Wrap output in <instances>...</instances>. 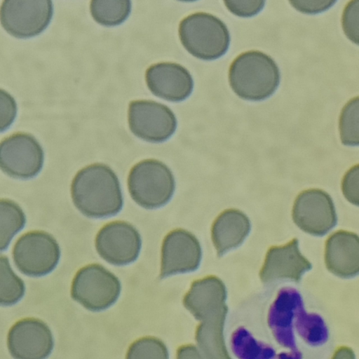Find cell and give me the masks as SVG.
<instances>
[{
    "instance_id": "1",
    "label": "cell",
    "mask_w": 359,
    "mask_h": 359,
    "mask_svg": "<svg viewBox=\"0 0 359 359\" xmlns=\"http://www.w3.org/2000/svg\"><path fill=\"white\" fill-rule=\"evenodd\" d=\"M71 191L75 206L88 217H111L123 207L117 176L103 164H93L79 171L72 181Z\"/></svg>"
},
{
    "instance_id": "2",
    "label": "cell",
    "mask_w": 359,
    "mask_h": 359,
    "mask_svg": "<svg viewBox=\"0 0 359 359\" xmlns=\"http://www.w3.org/2000/svg\"><path fill=\"white\" fill-rule=\"evenodd\" d=\"M280 72L268 55L250 50L239 55L231 63L229 83L242 99L259 101L272 95L280 83Z\"/></svg>"
},
{
    "instance_id": "3",
    "label": "cell",
    "mask_w": 359,
    "mask_h": 359,
    "mask_svg": "<svg viewBox=\"0 0 359 359\" xmlns=\"http://www.w3.org/2000/svg\"><path fill=\"white\" fill-rule=\"evenodd\" d=\"M179 36L189 53L204 60L222 57L230 43L226 25L207 13H196L184 18L180 24Z\"/></svg>"
},
{
    "instance_id": "4",
    "label": "cell",
    "mask_w": 359,
    "mask_h": 359,
    "mask_svg": "<svg viewBox=\"0 0 359 359\" xmlns=\"http://www.w3.org/2000/svg\"><path fill=\"white\" fill-rule=\"evenodd\" d=\"M128 186L133 199L140 206L154 209L163 206L175 191V179L170 170L154 159L134 165L128 175Z\"/></svg>"
},
{
    "instance_id": "5",
    "label": "cell",
    "mask_w": 359,
    "mask_h": 359,
    "mask_svg": "<svg viewBox=\"0 0 359 359\" xmlns=\"http://www.w3.org/2000/svg\"><path fill=\"white\" fill-rule=\"evenodd\" d=\"M118 278L100 264L81 269L75 275L71 294L86 309L99 311L114 304L121 292Z\"/></svg>"
},
{
    "instance_id": "6",
    "label": "cell",
    "mask_w": 359,
    "mask_h": 359,
    "mask_svg": "<svg viewBox=\"0 0 359 359\" xmlns=\"http://www.w3.org/2000/svg\"><path fill=\"white\" fill-rule=\"evenodd\" d=\"M60 257L55 238L43 231H31L21 236L13 250L14 263L24 274L39 277L51 272Z\"/></svg>"
},
{
    "instance_id": "7",
    "label": "cell",
    "mask_w": 359,
    "mask_h": 359,
    "mask_svg": "<svg viewBox=\"0 0 359 359\" xmlns=\"http://www.w3.org/2000/svg\"><path fill=\"white\" fill-rule=\"evenodd\" d=\"M53 13V3L49 0H6L1 6V22L10 34L29 38L48 27Z\"/></svg>"
},
{
    "instance_id": "8",
    "label": "cell",
    "mask_w": 359,
    "mask_h": 359,
    "mask_svg": "<svg viewBox=\"0 0 359 359\" xmlns=\"http://www.w3.org/2000/svg\"><path fill=\"white\" fill-rule=\"evenodd\" d=\"M131 132L150 142H162L176 130L177 119L167 106L152 100L130 102L128 113Z\"/></svg>"
},
{
    "instance_id": "9",
    "label": "cell",
    "mask_w": 359,
    "mask_h": 359,
    "mask_svg": "<svg viewBox=\"0 0 359 359\" xmlns=\"http://www.w3.org/2000/svg\"><path fill=\"white\" fill-rule=\"evenodd\" d=\"M43 160L41 146L29 134L15 133L1 142V168L13 177L29 179L35 177L41 171Z\"/></svg>"
},
{
    "instance_id": "10",
    "label": "cell",
    "mask_w": 359,
    "mask_h": 359,
    "mask_svg": "<svg viewBox=\"0 0 359 359\" xmlns=\"http://www.w3.org/2000/svg\"><path fill=\"white\" fill-rule=\"evenodd\" d=\"M292 218L300 229L315 236L325 235L337 222L332 198L320 189L306 190L297 196Z\"/></svg>"
},
{
    "instance_id": "11",
    "label": "cell",
    "mask_w": 359,
    "mask_h": 359,
    "mask_svg": "<svg viewBox=\"0 0 359 359\" xmlns=\"http://www.w3.org/2000/svg\"><path fill=\"white\" fill-rule=\"evenodd\" d=\"M99 255L107 262L123 266L134 262L141 249V238L136 229L125 222L104 225L95 238Z\"/></svg>"
},
{
    "instance_id": "12",
    "label": "cell",
    "mask_w": 359,
    "mask_h": 359,
    "mask_svg": "<svg viewBox=\"0 0 359 359\" xmlns=\"http://www.w3.org/2000/svg\"><path fill=\"white\" fill-rule=\"evenodd\" d=\"M53 346L50 330L38 319L21 320L8 332V348L15 359H46Z\"/></svg>"
},
{
    "instance_id": "13",
    "label": "cell",
    "mask_w": 359,
    "mask_h": 359,
    "mask_svg": "<svg viewBox=\"0 0 359 359\" xmlns=\"http://www.w3.org/2000/svg\"><path fill=\"white\" fill-rule=\"evenodd\" d=\"M201 255L200 243L193 234L182 229L172 231L163 243L161 278L196 270Z\"/></svg>"
},
{
    "instance_id": "14",
    "label": "cell",
    "mask_w": 359,
    "mask_h": 359,
    "mask_svg": "<svg viewBox=\"0 0 359 359\" xmlns=\"http://www.w3.org/2000/svg\"><path fill=\"white\" fill-rule=\"evenodd\" d=\"M145 79L154 95L172 102L187 99L194 88V81L189 71L172 62H160L150 66Z\"/></svg>"
},
{
    "instance_id": "15",
    "label": "cell",
    "mask_w": 359,
    "mask_h": 359,
    "mask_svg": "<svg viewBox=\"0 0 359 359\" xmlns=\"http://www.w3.org/2000/svg\"><path fill=\"white\" fill-rule=\"evenodd\" d=\"M311 268V264L299 250L298 240L294 238L284 246L269 250L259 276L266 283L282 280L298 282Z\"/></svg>"
},
{
    "instance_id": "16",
    "label": "cell",
    "mask_w": 359,
    "mask_h": 359,
    "mask_svg": "<svg viewBox=\"0 0 359 359\" xmlns=\"http://www.w3.org/2000/svg\"><path fill=\"white\" fill-rule=\"evenodd\" d=\"M304 304L299 292L292 287H283L271 304L267 317L268 325L277 343L293 353H301L294 334L296 313Z\"/></svg>"
},
{
    "instance_id": "17",
    "label": "cell",
    "mask_w": 359,
    "mask_h": 359,
    "mask_svg": "<svg viewBox=\"0 0 359 359\" xmlns=\"http://www.w3.org/2000/svg\"><path fill=\"white\" fill-rule=\"evenodd\" d=\"M327 269L343 278L359 274V236L352 232L338 231L331 235L325 245Z\"/></svg>"
},
{
    "instance_id": "18",
    "label": "cell",
    "mask_w": 359,
    "mask_h": 359,
    "mask_svg": "<svg viewBox=\"0 0 359 359\" xmlns=\"http://www.w3.org/2000/svg\"><path fill=\"white\" fill-rule=\"evenodd\" d=\"M250 231V220L243 212L237 210L223 212L212 228V239L218 256L241 245Z\"/></svg>"
},
{
    "instance_id": "19",
    "label": "cell",
    "mask_w": 359,
    "mask_h": 359,
    "mask_svg": "<svg viewBox=\"0 0 359 359\" xmlns=\"http://www.w3.org/2000/svg\"><path fill=\"white\" fill-rule=\"evenodd\" d=\"M226 290L223 282L208 276L193 283L184 298V305L194 317L212 309L226 306Z\"/></svg>"
},
{
    "instance_id": "20",
    "label": "cell",
    "mask_w": 359,
    "mask_h": 359,
    "mask_svg": "<svg viewBox=\"0 0 359 359\" xmlns=\"http://www.w3.org/2000/svg\"><path fill=\"white\" fill-rule=\"evenodd\" d=\"M227 309L204 314L196 331L198 345L206 359H231L226 350L223 329Z\"/></svg>"
},
{
    "instance_id": "21",
    "label": "cell",
    "mask_w": 359,
    "mask_h": 359,
    "mask_svg": "<svg viewBox=\"0 0 359 359\" xmlns=\"http://www.w3.org/2000/svg\"><path fill=\"white\" fill-rule=\"evenodd\" d=\"M232 351L238 359H302V353L291 351L277 353L270 346L258 341L245 328L239 327L232 334Z\"/></svg>"
},
{
    "instance_id": "22",
    "label": "cell",
    "mask_w": 359,
    "mask_h": 359,
    "mask_svg": "<svg viewBox=\"0 0 359 359\" xmlns=\"http://www.w3.org/2000/svg\"><path fill=\"white\" fill-rule=\"evenodd\" d=\"M294 327L299 335L311 346L323 344L328 338V330L322 318L316 313H307L304 304L296 313Z\"/></svg>"
},
{
    "instance_id": "23",
    "label": "cell",
    "mask_w": 359,
    "mask_h": 359,
    "mask_svg": "<svg viewBox=\"0 0 359 359\" xmlns=\"http://www.w3.org/2000/svg\"><path fill=\"white\" fill-rule=\"evenodd\" d=\"M90 9L93 19L102 25L116 26L123 22L131 10L128 0H93Z\"/></svg>"
},
{
    "instance_id": "24",
    "label": "cell",
    "mask_w": 359,
    "mask_h": 359,
    "mask_svg": "<svg viewBox=\"0 0 359 359\" xmlns=\"http://www.w3.org/2000/svg\"><path fill=\"white\" fill-rule=\"evenodd\" d=\"M1 250H5L13 237L25 224V215L22 209L9 200L1 201Z\"/></svg>"
},
{
    "instance_id": "25",
    "label": "cell",
    "mask_w": 359,
    "mask_h": 359,
    "mask_svg": "<svg viewBox=\"0 0 359 359\" xmlns=\"http://www.w3.org/2000/svg\"><path fill=\"white\" fill-rule=\"evenodd\" d=\"M0 271L1 304L2 306L13 305L23 297L25 289L24 283L13 271L6 257H1Z\"/></svg>"
},
{
    "instance_id": "26",
    "label": "cell",
    "mask_w": 359,
    "mask_h": 359,
    "mask_svg": "<svg viewBox=\"0 0 359 359\" xmlns=\"http://www.w3.org/2000/svg\"><path fill=\"white\" fill-rule=\"evenodd\" d=\"M339 128L344 145L359 146V97L350 100L343 107Z\"/></svg>"
},
{
    "instance_id": "27",
    "label": "cell",
    "mask_w": 359,
    "mask_h": 359,
    "mask_svg": "<svg viewBox=\"0 0 359 359\" xmlns=\"http://www.w3.org/2000/svg\"><path fill=\"white\" fill-rule=\"evenodd\" d=\"M126 359H168V352L161 340L144 337L131 344Z\"/></svg>"
},
{
    "instance_id": "28",
    "label": "cell",
    "mask_w": 359,
    "mask_h": 359,
    "mask_svg": "<svg viewBox=\"0 0 359 359\" xmlns=\"http://www.w3.org/2000/svg\"><path fill=\"white\" fill-rule=\"evenodd\" d=\"M341 25L346 37L359 45V0L349 1L345 6Z\"/></svg>"
},
{
    "instance_id": "29",
    "label": "cell",
    "mask_w": 359,
    "mask_h": 359,
    "mask_svg": "<svg viewBox=\"0 0 359 359\" xmlns=\"http://www.w3.org/2000/svg\"><path fill=\"white\" fill-rule=\"evenodd\" d=\"M341 190L348 201L359 206V164L352 167L345 174Z\"/></svg>"
},
{
    "instance_id": "30",
    "label": "cell",
    "mask_w": 359,
    "mask_h": 359,
    "mask_svg": "<svg viewBox=\"0 0 359 359\" xmlns=\"http://www.w3.org/2000/svg\"><path fill=\"white\" fill-rule=\"evenodd\" d=\"M226 8L240 17H251L259 13L264 6V1H225Z\"/></svg>"
},
{
    "instance_id": "31",
    "label": "cell",
    "mask_w": 359,
    "mask_h": 359,
    "mask_svg": "<svg viewBox=\"0 0 359 359\" xmlns=\"http://www.w3.org/2000/svg\"><path fill=\"white\" fill-rule=\"evenodd\" d=\"M1 131L7 130L16 114L14 99L6 92L1 90Z\"/></svg>"
},
{
    "instance_id": "32",
    "label": "cell",
    "mask_w": 359,
    "mask_h": 359,
    "mask_svg": "<svg viewBox=\"0 0 359 359\" xmlns=\"http://www.w3.org/2000/svg\"><path fill=\"white\" fill-rule=\"evenodd\" d=\"M335 1H290V4L297 10L305 13H318L327 10Z\"/></svg>"
},
{
    "instance_id": "33",
    "label": "cell",
    "mask_w": 359,
    "mask_h": 359,
    "mask_svg": "<svg viewBox=\"0 0 359 359\" xmlns=\"http://www.w3.org/2000/svg\"><path fill=\"white\" fill-rule=\"evenodd\" d=\"M177 359H203L198 350L193 346L181 347L177 351Z\"/></svg>"
},
{
    "instance_id": "34",
    "label": "cell",
    "mask_w": 359,
    "mask_h": 359,
    "mask_svg": "<svg viewBox=\"0 0 359 359\" xmlns=\"http://www.w3.org/2000/svg\"><path fill=\"white\" fill-rule=\"evenodd\" d=\"M332 359H355V357L352 349L343 346L337 350Z\"/></svg>"
}]
</instances>
